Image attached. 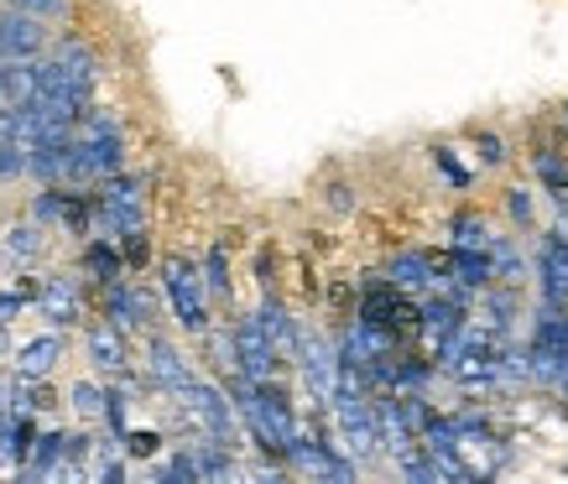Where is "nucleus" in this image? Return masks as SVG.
Wrapping results in <instances>:
<instances>
[{
  "instance_id": "nucleus-27",
  "label": "nucleus",
  "mask_w": 568,
  "mask_h": 484,
  "mask_svg": "<svg viewBox=\"0 0 568 484\" xmlns=\"http://www.w3.org/2000/svg\"><path fill=\"white\" fill-rule=\"evenodd\" d=\"M480 152H485V162H500V156H506V152H500V141H496V136H480Z\"/></svg>"
},
{
  "instance_id": "nucleus-18",
  "label": "nucleus",
  "mask_w": 568,
  "mask_h": 484,
  "mask_svg": "<svg viewBox=\"0 0 568 484\" xmlns=\"http://www.w3.org/2000/svg\"><path fill=\"white\" fill-rule=\"evenodd\" d=\"M189 468H193V480H230V474H235V464H230L224 443H204V449H193L189 453Z\"/></svg>"
},
{
  "instance_id": "nucleus-29",
  "label": "nucleus",
  "mask_w": 568,
  "mask_h": 484,
  "mask_svg": "<svg viewBox=\"0 0 568 484\" xmlns=\"http://www.w3.org/2000/svg\"><path fill=\"white\" fill-rule=\"evenodd\" d=\"M0 266H6V250H0Z\"/></svg>"
},
{
  "instance_id": "nucleus-8",
  "label": "nucleus",
  "mask_w": 568,
  "mask_h": 484,
  "mask_svg": "<svg viewBox=\"0 0 568 484\" xmlns=\"http://www.w3.org/2000/svg\"><path fill=\"white\" fill-rule=\"evenodd\" d=\"M52 73H58V84H69L73 94H94V52L84 48V42H58V52H52Z\"/></svg>"
},
{
  "instance_id": "nucleus-10",
  "label": "nucleus",
  "mask_w": 568,
  "mask_h": 484,
  "mask_svg": "<svg viewBox=\"0 0 568 484\" xmlns=\"http://www.w3.org/2000/svg\"><path fill=\"white\" fill-rule=\"evenodd\" d=\"M58 360H63V339H58V333H37V339H27V344L17 349V375L48 381Z\"/></svg>"
},
{
  "instance_id": "nucleus-11",
  "label": "nucleus",
  "mask_w": 568,
  "mask_h": 484,
  "mask_svg": "<svg viewBox=\"0 0 568 484\" xmlns=\"http://www.w3.org/2000/svg\"><path fill=\"white\" fill-rule=\"evenodd\" d=\"M104 308H110V323L115 329H141L146 318H152V302L141 287H121V281H110V297H104Z\"/></svg>"
},
{
  "instance_id": "nucleus-26",
  "label": "nucleus",
  "mask_w": 568,
  "mask_h": 484,
  "mask_svg": "<svg viewBox=\"0 0 568 484\" xmlns=\"http://www.w3.org/2000/svg\"><path fill=\"white\" fill-rule=\"evenodd\" d=\"M21 302H27L21 292H0V323H11V318L21 312Z\"/></svg>"
},
{
  "instance_id": "nucleus-19",
  "label": "nucleus",
  "mask_w": 568,
  "mask_h": 484,
  "mask_svg": "<svg viewBox=\"0 0 568 484\" xmlns=\"http://www.w3.org/2000/svg\"><path fill=\"white\" fill-rule=\"evenodd\" d=\"M6 260H17V266H32L37 250H42V229L37 225H11L6 229V240H0Z\"/></svg>"
},
{
  "instance_id": "nucleus-1",
  "label": "nucleus",
  "mask_w": 568,
  "mask_h": 484,
  "mask_svg": "<svg viewBox=\"0 0 568 484\" xmlns=\"http://www.w3.org/2000/svg\"><path fill=\"white\" fill-rule=\"evenodd\" d=\"M230 401H235V416H241L245 428H251V437H256L266 453H282L287 443H293V433H297L293 401L282 397L276 385L235 375V385H230Z\"/></svg>"
},
{
  "instance_id": "nucleus-24",
  "label": "nucleus",
  "mask_w": 568,
  "mask_h": 484,
  "mask_svg": "<svg viewBox=\"0 0 568 484\" xmlns=\"http://www.w3.org/2000/svg\"><path fill=\"white\" fill-rule=\"evenodd\" d=\"M17 11H27V17H69V0H11Z\"/></svg>"
},
{
  "instance_id": "nucleus-6",
  "label": "nucleus",
  "mask_w": 568,
  "mask_h": 484,
  "mask_svg": "<svg viewBox=\"0 0 568 484\" xmlns=\"http://www.w3.org/2000/svg\"><path fill=\"white\" fill-rule=\"evenodd\" d=\"M282 453H287L303 474H318V480H355V464H349V459H339V453H334V443H318V437L293 433V443H287Z\"/></svg>"
},
{
  "instance_id": "nucleus-23",
  "label": "nucleus",
  "mask_w": 568,
  "mask_h": 484,
  "mask_svg": "<svg viewBox=\"0 0 568 484\" xmlns=\"http://www.w3.org/2000/svg\"><path fill=\"white\" fill-rule=\"evenodd\" d=\"M73 412L79 416H104V391L100 385H73Z\"/></svg>"
},
{
  "instance_id": "nucleus-25",
  "label": "nucleus",
  "mask_w": 568,
  "mask_h": 484,
  "mask_svg": "<svg viewBox=\"0 0 568 484\" xmlns=\"http://www.w3.org/2000/svg\"><path fill=\"white\" fill-rule=\"evenodd\" d=\"M63 198H69V193H37L32 198V219H63Z\"/></svg>"
},
{
  "instance_id": "nucleus-16",
  "label": "nucleus",
  "mask_w": 568,
  "mask_h": 484,
  "mask_svg": "<svg viewBox=\"0 0 568 484\" xmlns=\"http://www.w3.org/2000/svg\"><path fill=\"white\" fill-rule=\"evenodd\" d=\"M392 287H402V292H433V287H438V271H433L423 256H396Z\"/></svg>"
},
{
  "instance_id": "nucleus-5",
  "label": "nucleus",
  "mask_w": 568,
  "mask_h": 484,
  "mask_svg": "<svg viewBox=\"0 0 568 484\" xmlns=\"http://www.w3.org/2000/svg\"><path fill=\"white\" fill-rule=\"evenodd\" d=\"M230 344H235V375H245V381H272L276 349H272V339H266V329L256 323V312L235 323Z\"/></svg>"
},
{
  "instance_id": "nucleus-13",
  "label": "nucleus",
  "mask_w": 568,
  "mask_h": 484,
  "mask_svg": "<svg viewBox=\"0 0 568 484\" xmlns=\"http://www.w3.org/2000/svg\"><path fill=\"white\" fill-rule=\"evenodd\" d=\"M146 354H152V375H156V385H162V391H173V397H178V391L193 381L189 360H183L168 339H152V349H146Z\"/></svg>"
},
{
  "instance_id": "nucleus-12",
  "label": "nucleus",
  "mask_w": 568,
  "mask_h": 484,
  "mask_svg": "<svg viewBox=\"0 0 568 484\" xmlns=\"http://www.w3.org/2000/svg\"><path fill=\"white\" fill-rule=\"evenodd\" d=\"M37 308H42V318H52V323L69 329L73 318H79V287H73L69 277H48L42 292H37Z\"/></svg>"
},
{
  "instance_id": "nucleus-22",
  "label": "nucleus",
  "mask_w": 568,
  "mask_h": 484,
  "mask_svg": "<svg viewBox=\"0 0 568 484\" xmlns=\"http://www.w3.org/2000/svg\"><path fill=\"white\" fill-rule=\"evenodd\" d=\"M27 173V146L17 141H0V183H11V177Z\"/></svg>"
},
{
  "instance_id": "nucleus-4",
  "label": "nucleus",
  "mask_w": 568,
  "mask_h": 484,
  "mask_svg": "<svg viewBox=\"0 0 568 484\" xmlns=\"http://www.w3.org/2000/svg\"><path fill=\"white\" fill-rule=\"evenodd\" d=\"M178 397H183V406H189L193 422L209 433V443H224V449L235 443V401L224 397L220 385H209V381H199V375H193Z\"/></svg>"
},
{
  "instance_id": "nucleus-28",
  "label": "nucleus",
  "mask_w": 568,
  "mask_h": 484,
  "mask_svg": "<svg viewBox=\"0 0 568 484\" xmlns=\"http://www.w3.org/2000/svg\"><path fill=\"white\" fill-rule=\"evenodd\" d=\"M0 100H6V58H0Z\"/></svg>"
},
{
  "instance_id": "nucleus-14",
  "label": "nucleus",
  "mask_w": 568,
  "mask_h": 484,
  "mask_svg": "<svg viewBox=\"0 0 568 484\" xmlns=\"http://www.w3.org/2000/svg\"><path fill=\"white\" fill-rule=\"evenodd\" d=\"M89 360L100 364L104 375H121L125 370V339L115 323H94L89 329Z\"/></svg>"
},
{
  "instance_id": "nucleus-17",
  "label": "nucleus",
  "mask_w": 568,
  "mask_h": 484,
  "mask_svg": "<svg viewBox=\"0 0 568 484\" xmlns=\"http://www.w3.org/2000/svg\"><path fill=\"white\" fill-rule=\"evenodd\" d=\"M63 459H69V437H63V433H42V437H37V449H32V468H27V474H32V480H52Z\"/></svg>"
},
{
  "instance_id": "nucleus-20",
  "label": "nucleus",
  "mask_w": 568,
  "mask_h": 484,
  "mask_svg": "<svg viewBox=\"0 0 568 484\" xmlns=\"http://www.w3.org/2000/svg\"><path fill=\"white\" fill-rule=\"evenodd\" d=\"M84 260H89V271H94L100 281H115V277H121V266H125V256L110 240H89V256Z\"/></svg>"
},
{
  "instance_id": "nucleus-3",
  "label": "nucleus",
  "mask_w": 568,
  "mask_h": 484,
  "mask_svg": "<svg viewBox=\"0 0 568 484\" xmlns=\"http://www.w3.org/2000/svg\"><path fill=\"white\" fill-rule=\"evenodd\" d=\"M162 287H168V297H173V318H178V323H183L189 333H204L209 329L204 277H199L183 256H168V266H162Z\"/></svg>"
},
{
  "instance_id": "nucleus-15",
  "label": "nucleus",
  "mask_w": 568,
  "mask_h": 484,
  "mask_svg": "<svg viewBox=\"0 0 568 484\" xmlns=\"http://www.w3.org/2000/svg\"><path fill=\"white\" fill-rule=\"evenodd\" d=\"M256 323L266 329V339H272L276 354H287V349H297V329H293V318H287V308L276 302V297H266L256 308Z\"/></svg>"
},
{
  "instance_id": "nucleus-9",
  "label": "nucleus",
  "mask_w": 568,
  "mask_h": 484,
  "mask_svg": "<svg viewBox=\"0 0 568 484\" xmlns=\"http://www.w3.org/2000/svg\"><path fill=\"white\" fill-rule=\"evenodd\" d=\"M42 21L27 17V11H6L0 17V58L11 63V58H37L42 52Z\"/></svg>"
},
{
  "instance_id": "nucleus-2",
  "label": "nucleus",
  "mask_w": 568,
  "mask_h": 484,
  "mask_svg": "<svg viewBox=\"0 0 568 484\" xmlns=\"http://www.w3.org/2000/svg\"><path fill=\"white\" fill-rule=\"evenodd\" d=\"M94 225H100L110 240H131V235L146 229V204H141L136 177H121V173L104 177V193L94 198Z\"/></svg>"
},
{
  "instance_id": "nucleus-21",
  "label": "nucleus",
  "mask_w": 568,
  "mask_h": 484,
  "mask_svg": "<svg viewBox=\"0 0 568 484\" xmlns=\"http://www.w3.org/2000/svg\"><path fill=\"white\" fill-rule=\"evenodd\" d=\"M204 292H214V297L230 292V266H224V245H214V250L204 256Z\"/></svg>"
},
{
  "instance_id": "nucleus-7",
  "label": "nucleus",
  "mask_w": 568,
  "mask_h": 484,
  "mask_svg": "<svg viewBox=\"0 0 568 484\" xmlns=\"http://www.w3.org/2000/svg\"><path fill=\"white\" fill-rule=\"evenodd\" d=\"M297 354H303V381L318 401H334L339 391V349H328L324 339H297Z\"/></svg>"
}]
</instances>
